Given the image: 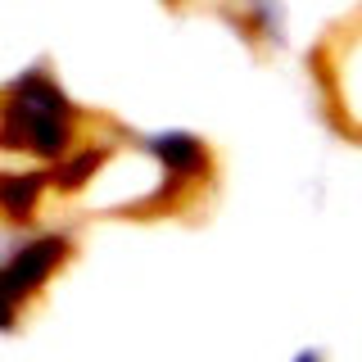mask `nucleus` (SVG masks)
Masks as SVG:
<instances>
[{
	"label": "nucleus",
	"instance_id": "1",
	"mask_svg": "<svg viewBox=\"0 0 362 362\" xmlns=\"http://www.w3.org/2000/svg\"><path fill=\"white\" fill-rule=\"evenodd\" d=\"M150 150L163 158L173 173L181 177H190V173H199L204 168V150H199V141L195 136H181V132H168V136H154L150 141Z\"/></svg>",
	"mask_w": 362,
	"mask_h": 362
},
{
	"label": "nucleus",
	"instance_id": "2",
	"mask_svg": "<svg viewBox=\"0 0 362 362\" xmlns=\"http://www.w3.org/2000/svg\"><path fill=\"white\" fill-rule=\"evenodd\" d=\"M299 362H317V354H303V358H299Z\"/></svg>",
	"mask_w": 362,
	"mask_h": 362
}]
</instances>
